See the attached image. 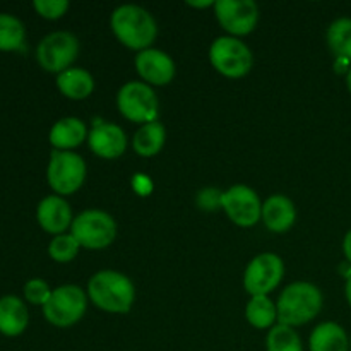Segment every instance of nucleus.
Listing matches in <instances>:
<instances>
[{
    "mask_svg": "<svg viewBox=\"0 0 351 351\" xmlns=\"http://www.w3.org/2000/svg\"><path fill=\"white\" fill-rule=\"evenodd\" d=\"M36 218L41 228L51 235H62L72 225L71 206L60 195H48L38 204Z\"/></svg>",
    "mask_w": 351,
    "mask_h": 351,
    "instance_id": "obj_15",
    "label": "nucleus"
},
{
    "mask_svg": "<svg viewBox=\"0 0 351 351\" xmlns=\"http://www.w3.org/2000/svg\"><path fill=\"white\" fill-rule=\"evenodd\" d=\"M350 348H351V341H350Z\"/></svg>",
    "mask_w": 351,
    "mask_h": 351,
    "instance_id": "obj_36",
    "label": "nucleus"
},
{
    "mask_svg": "<svg viewBox=\"0 0 351 351\" xmlns=\"http://www.w3.org/2000/svg\"><path fill=\"white\" fill-rule=\"evenodd\" d=\"M132 185L134 189H136L137 194L141 195H147L151 194V191H153V184H151V180L146 177V175H136L132 180Z\"/></svg>",
    "mask_w": 351,
    "mask_h": 351,
    "instance_id": "obj_30",
    "label": "nucleus"
},
{
    "mask_svg": "<svg viewBox=\"0 0 351 351\" xmlns=\"http://www.w3.org/2000/svg\"><path fill=\"white\" fill-rule=\"evenodd\" d=\"M346 84H348V89H350V93H351V67H350L348 74H346Z\"/></svg>",
    "mask_w": 351,
    "mask_h": 351,
    "instance_id": "obj_35",
    "label": "nucleus"
},
{
    "mask_svg": "<svg viewBox=\"0 0 351 351\" xmlns=\"http://www.w3.org/2000/svg\"><path fill=\"white\" fill-rule=\"evenodd\" d=\"M267 351H304V345L293 328L285 324H276L269 329L266 338Z\"/></svg>",
    "mask_w": 351,
    "mask_h": 351,
    "instance_id": "obj_25",
    "label": "nucleus"
},
{
    "mask_svg": "<svg viewBox=\"0 0 351 351\" xmlns=\"http://www.w3.org/2000/svg\"><path fill=\"white\" fill-rule=\"evenodd\" d=\"M29 314L27 307L19 297L7 295L0 298V332L3 336H19L26 331Z\"/></svg>",
    "mask_w": 351,
    "mask_h": 351,
    "instance_id": "obj_17",
    "label": "nucleus"
},
{
    "mask_svg": "<svg viewBox=\"0 0 351 351\" xmlns=\"http://www.w3.org/2000/svg\"><path fill=\"white\" fill-rule=\"evenodd\" d=\"M343 250H345L346 259H348V263L351 264V230L348 233H346L345 242H343Z\"/></svg>",
    "mask_w": 351,
    "mask_h": 351,
    "instance_id": "obj_31",
    "label": "nucleus"
},
{
    "mask_svg": "<svg viewBox=\"0 0 351 351\" xmlns=\"http://www.w3.org/2000/svg\"><path fill=\"white\" fill-rule=\"evenodd\" d=\"M221 208L235 225L254 226L263 216V202L256 191L247 185H233L221 195Z\"/></svg>",
    "mask_w": 351,
    "mask_h": 351,
    "instance_id": "obj_12",
    "label": "nucleus"
},
{
    "mask_svg": "<svg viewBox=\"0 0 351 351\" xmlns=\"http://www.w3.org/2000/svg\"><path fill=\"white\" fill-rule=\"evenodd\" d=\"M311 351H348L350 341L345 329L336 322H322L308 339Z\"/></svg>",
    "mask_w": 351,
    "mask_h": 351,
    "instance_id": "obj_20",
    "label": "nucleus"
},
{
    "mask_svg": "<svg viewBox=\"0 0 351 351\" xmlns=\"http://www.w3.org/2000/svg\"><path fill=\"white\" fill-rule=\"evenodd\" d=\"M79 242L72 233H62V235L53 237V240L48 245V254L57 263H71L79 252Z\"/></svg>",
    "mask_w": 351,
    "mask_h": 351,
    "instance_id": "obj_26",
    "label": "nucleus"
},
{
    "mask_svg": "<svg viewBox=\"0 0 351 351\" xmlns=\"http://www.w3.org/2000/svg\"><path fill=\"white\" fill-rule=\"evenodd\" d=\"M51 291L53 290H50L48 283L43 280H29L24 285V297L33 305H41L43 307L48 302V298L51 297Z\"/></svg>",
    "mask_w": 351,
    "mask_h": 351,
    "instance_id": "obj_27",
    "label": "nucleus"
},
{
    "mask_svg": "<svg viewBox=\"0 0 351 351\" xmlns=\"http://www.w3.org/2000/svg\"><path fill=\"white\" fill-rule=\"evenodd\" d=\"M26 29L23 21L12 14L0 12V51H14L23 48Z\"/></svg>",
    "mask_w": 351,
    "mask_h": 351,
    "instance_id": "obj_23",
    "label": "nucleus"
},
{
    "mask_svg": "<svg viewBox=\"0 0 351 351\" xmlns=\"http://www.w3.org/2000/svg\"><path fill=\"white\" fill-rule=\"evenodd\" d=\"M209 60L219 74L232 79L249 74L254 64L250 48L233 36L216 38L209 48Z\"/></svg>",
    "mask_w": 351,
    "mask_h": 351,
    "instance_id": "obj_5",
    "label": "nucleus"
},
{
    "mask_svg": "<svg viewBox=\"0 0 351 351\" xmlns=\"http://www.w3.org/2000/svg\"><path fill=\"white\" fill-rule=\"evenodd\" d=\"M34 10L45 19H60L69 10L67 0H34Z\"/></svg>",
    "mask_w": 351,
    "mask_h": 351,
    "instance_id": "obj_28",
    "label": "nucleus"
},
{
    "mask_svg": "<svg viewBox=\"0 0 351 351\" xmlns=\"http://www.w3.org/2000/svg\"><path fill=\"white\" fill-rule=\"evenodd\" d=\"M346 300L351 305V276L346 280Z\"/></svg>",
    "mask_w": 351,
    "mask_h": 351,
    "instance_id": "obj_34",
    "label": "nucleus"
},
{
    "mask_svg": "<svg viewBox=\"0 0 351 351\" xmlns=\"http://www.w3.org/2000/svg\"><path fill=\"white\" fill-rule=\"evenodd\" d=\"M71 233L84 249L101 250L115 240L117 225L108 213L88 209L75 216L71 225Z\"/></svg>",
    "mask_w": 351,
    "mask_h": 351,
    "instance_id": "obj_4",
    "label": "nucleus"
},
{
    "mask_svg": "<svg viewBox=\"0 0 351 351\" xmlns=\"http://www.w3.org/2000/svg\"><path fill=\"white\" fill-rule=\"evenodd\" d=\"M219 191H216V189H204V191L199 192L197 195V204L199 208L202 209H208V211H211V209H216L218 206H221V194H218Z\"/></svg>",
    "mask_w": 351,
    "mask_h": 351,
    "instance_id": "obj_29",
    "label": "nucleus"
},
{
    "mask_svg": "<svg viewBox=\"0 0 351 351\" xmlns=\"http://www.w3.org/2000/svg\"><path fill=\"white\" fill-rule=\"evenodd\" d=\"M112 29L122 45L132 50H147L158 34L154 17L146 9L125 3L113 10Z\"/></svg>",
    "mask_w": 351,
    "mask_h": 351,
    "instance_id": "obj_2",
    "label": "nucleus"
},
{
    "mask_svg": "<svg viewBox=\"0 0 351 351\" xmlns=\"http://www.w3.org/2000/svg\"><path fill=\"white\" fill-rule=\"evenodd\" d=\"M79 40L69 31H53L40 41L36 60L47 72L62 74L77 58Z\"/></svg>",
    "mask_w": 351,
    "mask_h": 351,
    "instance_id": "obj_9",
    "label": "nucleus"
},
{
    "mask_svg": "<svg viewBox=\"0 0 351 351\" xmlns=\"http://www.w3.org/2000/svg\"><path fill=\"white\" fill-rule=\"evenodd\" d=\"M322 308V293L315 285L297 281L281 291L278 298V324L304 326L311 322Z\"/></svg>",
    "mask_w": 351,
    "mask_h": 351,
    "instance_id": "obj_3",
    "label": "nucleus"
},
{
    "mask_svg": "<svg viewBox=\"0 0 351 351\" xmlns=\"http://www.w3.org/2000/svg\"><path fill=\"white\" fill-rule=\"evenodd\" d=\"M136 69L146 84L165 86L175 77V62L165 51L147 48L137 53Z\"/></svg>",
    "mask_w": 351,
    "mask_h": 351,
    "instance_id": "obj_13",
    "label": "nucleus"
},
{
    "mask_svg": "<svg viewBox=\"0 0 351 351\" xmlns=\"http://www.w3.org/2000/svg\"><path fill=\"white\" fill-rule=\"evenodd\" d=\"M86 178V163L72 151H51L47 168L48 185L60 195H71L81 189Z\"/></svg>",
    "mask_w": 351,
    "mask_h": 351,
    "instance_id": "obj_7",
    "label": "nucleus"
},
{
    "mask_svg": "<svg viewBox=\"0 0 351 351\" xmlns=\"http://www.w3.org/2000/svg\"><path fill=\"white\" fill-rule=\"evenodd\" d=\"M297 218V209L287 195H271L263 204L261 219L267 230L274 233H285L293 226Z\"/></svg>",
    "mask_w": 351,
    "mask_h": 351,
    "instance_id": "obj_16",
    "label": "nucleus"
},
{
    "mask_svg": "<svg viewBox=\"0 0 351 351\" xmlns=\"http://www.w3.org/2000/svg\"><path fill=\"white\" fill-rule=\"evenodd\" d=\"M187 5L191 7H215V2L208 0V2H187Z\"/></svg>",
    "mask_w": 351,
    "mask_h": 351,
    "instance_id": "obj_33",
    "label": "nucleus"
},
{
    "mask_svg": "<svg viewBox=\"0 0 351 351\" xmlns=\"http://www.w3.org/2000/svg\"><path fill=\"white\" fill-rule=\"evenodd\" d=\"M215 14L230 36H243L256 29L259 23V7L254 0H218Z\"/></svg>",
    "mask_w": 351,
    "mask_h": 351,
    "instance_id": "obj_11",
    "label": "nucleus"
},
{
    "mask_svg": "<svg viewBox=\"0 0 351 351\" xmlns=\"http://www.w3.org/2000/svg\"><path fill=\"white\" fill-rule=\"evenodd\" d=\"M57 88L71 99H86L95 91V79L86 69L71 67L58 74Z\"/></svg>",
    "mask_w": 351,
    "mask_h": 351,
    "instance_id": "obj_19",
    "label": "nucleus"
},
{
    "mask_svg": "<svg viewBox=\"0 0 351 351\" xmlns=\"http://www.w3.org/2000/svg\"><path fill=\"white\" fill-rule=\"evenodd\" d=\"M328 45L336 58H346L351 62V19H336L328 29Z\"/></svg>",
    "mask_w": 351,
    "mask_h": 351,
    "instance_id": "obj_24",
    "label": "nucleus"
},
{
    "mask_svg": "<svg viewBox=\"0 0 351 351\" xmlns=\"http://www.w3.org/2000/svg\"><path fill=\"white\" fill-rule=\"evenodd\" d=\"M350 65V60H346V58H336V72H345L346 69H348Z\"/></svg>",
    "mask_w": 351,
    "mask_h": 351,
    "instance_id": "obj_32",
    "label": "nucleus"
},
{
    "mask_svg": "<svg viewBox=\"0 0 351 351\" xmlns=\"http://www.w3.org/2000/svg\"><path fill=\"white\" fill-rule=\"evenodd\" d=\"M88 130L82 120L75 117L60 119L50 130V143L58 151H71L84 143Z\"/></svg>",
    "mask_w": 351,
    "mask_h": 351,
    "instance_id": "obj_18",
    "label": "nucleus"
},
{
    "mask_svg": "<svg viewBox=\"0 0 351 351\" xmlns=\"http://www.w3.org/2000/svg\"><path fill=\"white\" fill-rule=\"evenodd\" d=\"M89 147L99 158L115 160L125 153L127 137L122 127L115 123H98L88 134Z\"/></svg>",
    "mask_w": 351,
    "mask_h": 351,
    "instance_id": "obj_14",
    "label": "nucleus"
},
{
    "mask_svg": "<svg viewBox=\"0 0 351 351\" xmlns=\"http://www.w3.org/2000/svg\"><path fill=\"white\" fill-rule=\"evenodd\" d=\"M88 295L93 304L112 314H127L136 300V288L119 271H99L89 280Z\"/></svg>",
    "mask_w": 351,
    "mask_h": 351,
    "instance_id": "obj_1",
    "label": "nucleus"
},
{
    "mask_svg": "<svg viewBox=\"0 0 351 351\" xmlns=\"http://www.w3.org/2000/svg\"><path fill=\"white\" fill-rule=\"evenodd\" d=\"M285 264L280 256L271 252L259 254L250 261L243 276V287L250 297H267L281 283Z\"/></svg>",
    "mask_w": 351,
    "mask_h": 351,
    "instance_id": "obj_10",
    "label": "nucleus"
},
{
    "mask_svg": "<svg viewBox=\"0 0 351 351\" xmlns=\"http://www.w3.org/2000/svg\"><path fill=\"white\" fill-rule=\"evenodd\" d=\"M88 307L86 293L75 285H64L51 291V297L43 305V315L57 328H69L79 322Z\"/></svg>",
    "mask_w": 351,
    "mask_h": 351,
    "instance_id": "obj_6",
    "label": "nucleus"
},
{
    "mask_svg": "<svg viewBox=\"0 0 351 351\" xmlns=\"http://www.w3.org/2000/svg\"><path fill=\"white\" fill-rule=\"evenodd\" d=\"M165 141H167V130H165L163 123L161 122H149L144 123L137 129V132L134 134V149L139 156L151 158L156 156L165 146Z\"/></svg>",
    "mask_w": 351,
    "mask_h": 351,
    "instance_id": "obj_21",
    "label": "nucleus"
},
{
    "mask_svg": "<svg viewBox=\"0 0 351 351\" xmlns=\"http://www.w3.org/2000/svg\"><path fill=\"white\" fill-rule=\"evenodd\" d=\"M245 317L257 329H271L278 321L276 305L269 297H252L245 307Z\"/></svg>",
    "mask_w": 351,
    "mask_h": 351,
    "instance_id": "obj_22",
    "label": "nucleus"
},
{
    "mask_svg": "<svg viewBox=\"0 0 351 351\" xmlns=\"http://www.w3.org/2000/svg\"><path fill=\"white\" fill-rule=\"evenodd\" d=\"M119 112L136 123H149L158 120V98L146 82L130 81L120 88L117 95Z\"/></svg>",
    "mask_w": 351,
    "mask_h": 351,
    "instance_id": "obj_8",
    "label": "nucleus"
}]
</instances>
